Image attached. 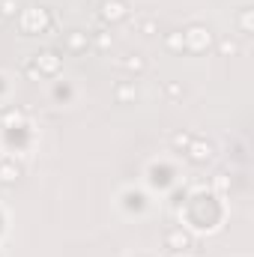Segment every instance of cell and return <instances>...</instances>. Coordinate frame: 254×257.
<instances>
[{
  "instance_id": "6da1fadb",
  "label": "cell",
  "mask_w": 254,
  "mask_h": 257,
  "mask_svg": "<svg viewBox=\"0 0 254 257\" xmlns=\"http://www.w3.org/2000/svg\"><path fill=\"white\" fill-rule=\"evenodd\" d=\"M18 24L27 36H36V33H45L51 27V12L42 9V6H27L21 15H18Z\"/></svg>"
},
{
  "instance_id": "7a4b0ae2",
  "label": "cell",
  "mask_w": 254,
  "mask_h": 257,
  "mask_svg": "<svg viewBox=\"0 0 254 257\" xmlns=\"http://www.w3.org/2000/svg\"><path fill=\"white\" fill-rule=\"evenodd\" d=\"M209 42H212V33H209V27H203V24H189V27L183 30V45H186V51L200 54V51L209 48Z\"/></svg>"
},
{
  "instance_id": "3957f363",
  "label": "cell",
  "mask_w": 254,
  "mask_h": 257,
  "mask_svg": "<svg viewBox=\"0 0 254 257\" xmlns=\"http://www.w3.org/2000/svg\"><path fill=\"white\" fill-rule=\"evenodd\" d=\"M186 159L191 165H206L215 159V144L206 138H191V144L186 147Z\"/></svg>"
},
{
  "instance_id": "277c9868",
  "label": "cell",
  "mask_w": 254,
  "mask_h": 257,
  "mask_svg": "<svg viewBox=\"0 0 254 257\" xmlns=\"http://www.w3.org/2000/svg\"><path fill=\"white\" fill-rule=\"evenodd\" d=\"M99 18L108 24H120L129 18V3L126 0H102L99 3Z\"/></svg>"
},
{
  "instance_id": "5b68a950",
  "label": "cell",
  "mask_w": 254,
  "mask_h": 257,
  "mask_svg": "<svg viewBox=\"0 0 254 257\" xmlns=\"http://www.w3.org/2000/svg\"><path fill=\"white\" fill-rule=\"evenodd\" d=\"M33 66H36V72L39 75H45V78H54L57 72H60V66H63V60L57 57V51H39L36 57H33Z\"/></svg>"
},
{
  "instance_id": "8992f818",
  "label": "cell",
  "mask_w": 254,
  "mask_h": 257,
  "mask_svg": "<svg viewBox=\"0 0 254 257\" xmlns=\"http://www.w3.org/2000/svg\"><path fill=\"white\" fill-rule=\"evenodd\" d=\"M165 245H168L171 251H186V248H191V236L183 227H171V230L165 233Z\"/></svg>"
},
{
  "instance_id": "52a82bcc",
  "label": "cell",
  "mask_w": 254,
  "mask_h": 257,
  "mask_svg": "<svg viewBox=\"0 0 254 257\" xmlns=\"http://www.w3.org/2000/svg\"><path fill=\"white\" fill-rule=\"evenodd\" d=\"M21 180V168L9 159H0V186H15Z\"/></svg>"
},
{
  "instance_id": "ba28073f",
  "label": "cell",
  "mask_w": 254,
  "mask_h": 257,
  "mask_svg": "<svg viewBox=\"0 0 254 257\" xmlns=\"http://www.w3.org/2000/svg\"><path fill=\"white\" fill-rule=\"evenodd\" d=\"M87 45H90V36H87L84 30H72V33H66V48H69L72 54L87 51Z\"/></svg>"
},
{
  "instance_id": "9c48e42d",
  "label": "cell",
  "mask_w": 254,
  "mask_h": 257,
  "mask_svg": "<svg viewBox=\"0 0 254 257\" xmlns=\"http://www.w3.org/2000/svg\"><path fill=\"white\" fill-rule=\"evenodd\" d=\"M114 99H117V105H129V102H135V99H138L135 81H123V84H117V90H114Z\"/></svg>"
},
{
  "instance_id": "30bf717a",
  "label": "cell",
  "mask_w": 254,
  "mask_h": 257,
  "mask_svg": "<svg viewBox=\"0 0 254 257\" xmlns=\"http://www.w3.org/2000/svg\"><path fill=\"white\" fill-rule=\"evenodd\" d=\"M218 54H221V57H236V54H239V42L230 39V36L218 39Z\"/></svg>"
},
{
  "instance_id": "8fae6325",
  "label": "cell",
  "mask_w": 254,
  "mask_h": 257,
  "mask_svg": "<svg viewBox=\"0 0 254 257\" xmlns=\"http://www.w3.org/2000/svg\"><path fill=\"white\" fill-rule=\"evenodd\" d=\"M123 69H126V72H132V75H141V72L147 69V60H144L141 54H129L126 60H123Z\"/></svg>"
},
{
  "instance_id": "7c38bea8",
  "label": "cell",
  "mask_w": 254,
  "mask_h": 257,
  "mask_svg": "<svg viewBox=\"0 0 254 257\" xmlns=\"http://www.w3.org/2000/svg\"><path fill=\"white\" fill-rule=\"evenodd\" d=\"M251 12H254V9H248V6H245V9H239V15H236V21H239V30H242V33H254Z\"/></svg>"
},
{
  "instance_id": "4fadbf2b",
  "label": "cell",
  "mask_w": 254,
  "mask_h": 257,
  "mask_svg": "<svg viewBox=\"0 0 254 257\" xmlns=\"http://www.w3.org/2000/svg\"><path fill=\"white\" fill-rule=\"evenodd\" d=\"M18 15V0H0V18H15Z\"/></svg>"
},
{
  "instance_id": "5bb4252c",
  "label": "cell",
  "mask_w": 254,
  "mask_h": 257,
  "mask_svg": "<svg viewBox=\"0 0 254 257\" xmlns=\"http://www.w3.org/2000/svg\"><path fill=\"white\" fill-rule=\"evenodd\" d=\"M171 144H174V150H180V153H186V147L191 144V135H189V132H177V135L171 138Z\"/></svg>"
},
{
  "instance_id": "9a60e30c",
  "label": "cell",
  "mask_w": 254,
  "mask_h": 257,
  "mask_svg": "<svg viewBox=\"0 0 254 257\" xmlns=\"http://www.w3.org/2000/svg\"><path fill=\"white\" fill-rule=\"evenodd\" d=\"M165 45H168L171 51H186V45H183V33H168V36H165Z\"/></svg>"
},
{
  "instance_id": "2e32d148",
  "label": "cell",
  "mask_w": 254,
  "mask_h": 257,
  "mask_svg": "<svg viewBox=\"0 0 254 257\" xmlns=\"http://www.w3.org/2000/svg\"><path fill=\"white\" fill-rule=\"evenodd\" d=\"M165 93H168L171 99H180V96H183V87H180L177 81H168V84H165Z\"/></svg>"
},
{
  "instance_id": "e0dca14e",
  "label": "cell",
  "mask_w": 254,
  "mask_h": 257,
  "mask_svg": "<svg viewBox=\"0 0 254 257\" xmlns=\"http://www.w3.org/2000/svg\"><path fill=\"white\" fill-rule=\"evenodd\" d=\"M156 30H159V24H156L153 18H147V21H141V33H144V36H153Z\"/></svg>"
},
{
  "instance_id": "ac0fdd59",
  "label": "cell",
  "mask_w": 254,
  "mask_h": 257,
  "mask_svg": "<svg viewBox=\"0 0 254 257\" xmlns=\"http://www.w3.org/2000/svg\"><path fill=\"white\" fill-rule=\"evenodd\" d=\"M96 45H99V48H108V45H111V36H108V33H99V36H96Z\"/></svg>"
}]
</instances>
